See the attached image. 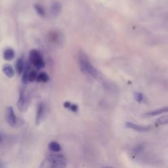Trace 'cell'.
I'll return each instance as SVG.
<instances>
[{
	"label": "cell",
	"instance_id": "1",
	"mask_svg": "<svg viewBox=\"0 0 168 168\" xmlns=\"http://www.w3.org/2000/svg\"><path fill=\"white\" fill-rule=\"evenodd\" d=\"M79 64L84 72L88 74L93 78H99V72L91 63L88 57L84 53H80L79 55Z\"/></svg>",
	"mask_w": 168,
	"mask_h": 168
},
{
	"label": "cell",
	"instance_id": "2",
	"mask_svg": "<svg viewBox=\"0 0 168 168\" xmlns=\"http://www.w3.org/2000/svg\"><path fill=\"white\" fill-rule=\"evenodd\" d=\"M66 159L60 154H51L49 156L40 167H64L66 166Z\"/></svg>",
	"mask_w": 168,
	"mask_h": 168
},
{
	"label": "cell",
	"instance_id": "3",
	"mask_svg": "<svg viewBox=\"0 0 168 168\" xmlns=\"http://www.w3.org/2000/svg\"><path fill=\"white\" fill-rule=\"evenodd\" d=\"M29 58L30 62L38 69H42L44 68L45 62L42 55L36 49H32L30 51Z\"/></svg>",
	"mask_w": 168,
	"mask_h": 168
},
{
	"label": "cell",
	"instance_id": "4",
	"mask_svg": "<svg viewBox=\"0 0 168 168\" xmlns=\"http://www.w3.org/2000/svg\"><path fill=\"white\" fill-rule=\"evenodd\" d=\"M27 100H26L25 95V90L22 88L20 90L19 93V97L17 102V106L20 111L24 112L27 109Z\"/></svg>",
	"mask_w": 168,
	"mask_h": 168
},
{
	"label": "cell",
	"instance_id": "5",
	"mask_svg": "<svg viewBox=\"0 0 168 168\" xmlns=\"http://www.w3.org/2000/svg\"><path fill=\"white\" fill-rule=\"evenodd\" d=\"M6 119L8 124L12 126L15 127L17 124V117L14 112V109L13 107L9 106L6 110Z\"/></svg>",
	"mask_w": 168,
	"mask_h": 168
},
{
	"label": "cell",
	"instance_id": "6",
	"mask_svg": "<svg viewBox=\"0 0 168 168\" xmlns=\"http://www.w3.org/2000/svg\"><path fill=\"white\" fill-rule=\"evenodd\" d=\"M126 127L127 128L131 129L134 131H136L138 132L143 133V132H147L151 130V126H145V125H140L138 124H135L132 122H127L125 124Z\"/></svg>",
	"mask_w": 168,
	"mask_h": 168
},
{
	"label": "cell",
	"instance_id": "7",
	"mask_svg": "<svg viewBox=\"0 0 168 168\" xmlns=\"http://www.w3.org/2000/svg\"><path fill=\"white\" fill-rule=\"evenodd\" d=\"M45 107L43 103H39L38 105L36 116V123L37 125H39L43 119V116L45 115Z\"/></svg>",
	"mask_w": 168,
	"mask_h": 168
},
{
	"label": "cell",
	"instance_id": "8",
	"mask_svg": "<svg viewBox=\"0 0 168 168\" xmlns=\"http://www.w3.org/2000/svg\"><path fill=\"white\" fill-rule=\"evenodd\" d=\"M167 110H168L167 107V106H165V107H163V108L158 109L154 110H152V111H150V112H149L145 113L143 116L144 117H146V118H150V117L156 116L160 115V114H162L164 113L167 112Z\"/></svg>",
	"mask_w": 168,
	"mask_h": 168
},
{
	"label": "cell",
	"instance_id": "9",
	"mask_svg": "<svg viewBox=\"0 0 168 168\" xmlns=\"http://www.w3.org/2000/svg\"><path fill=\"white\" fill-rule=\"evenodd\" d=\"M51 15L57 17L58 16L62 10V5L59 2H53L51 6Z\"/></svg>",
	"mask_w": 168,
	"mask_h": 168
},
{
	"label": "cell",
	"instance_id": "10",
	"mask_svg": "<svg viewBox=\"0 0 168 168\" xmlns=\"http://www.w3.org/2000/svg\"><path fill=\"white\" fill-rule=\"evenodd\" d=\"M2 70L5 74V75L9 78L13 77V76L15 74V72L14 70H13V66L9 64H4L3 66Z\"/></svg>",
	"mask_w": 168,
	"mask_h": 168
},
{
	"label": "cell",
	"instance_id": "11",
	"mask_svg": "<svg viewBox=\"0 0 168 168\" xmlns=\"http://www.w3.org/2000/svg\"><path fill=\"white\" fill-rule=\"evenodd\" d=\"M24 68V64L23 59L22 58H18L17 60L16 64H15L16 71H17V73L18 76L21 75V74L23 72Z\"/></svg>",
	"mask_w": 168,
	"mask_h": 168
},
{
	"label": "cell",
	"instance_id": "12",
	"mask_svg": "<svg viewBox=\"0 0 168 168\" xmlns=\"http://www.w3.org/2000/svg\"><path fill=\"white\" fill-rule=\"evenodd\" d=\"M15 55V51L11 48L6 49L3 53V58L6 60H11L14 59Z\"/></svg>",
	"mask_w": 168,
	"mask_h": 168
},
{
	"label": "cell",
	"instance_id": "13",
	"mask_svg": "<svg viewBox=\"0 0 168 168\" xmlns=\"http://www.w3.org/2000/svg\"><path fill=\"white\" fill-rule=\"evenodd\" d=\"M49 79V77L48 76V74L45 72H42L41 73H39V74H38L36 81L38 82H48Z\"/></svg>",
	"mask_w": 168,
	"mask_h": 168
},
{
	"label": "cell",
	"instance_id": "14",
	"mask_svg": "<svg viewBox=\"0 0 168 168\" xmlns=\"http://www.w3.org/2000/svg\"><path fill=\"white\" fill-rule=\"evenodd\" d=\"M49 149L52 152H59L61 150V146L55 141H52L49 145Z\"/></svg>",
	"mask_w": 168,
	"mask_h": 168
},
{
	"label": "cell",
	"instance_id": "15",
	"mask_svg": "<svg viewBox=\"0 0 168 168\" xmlns=\"http://www.w3.org/2000/svg\"><path fill=\"white\" fill-rule=\"evenodd\" d=\"M34 9L38 13V15H39L40 17H44L46 15V12L43 6L39 4H36L34 5Z\"/></svg>",
	"mask_w": 168,
	"mask_h": 168
},
{
	"label": "cell",
	"instance_id": "16",
	"mask_svg": "<svg viewBox=\"0 0 168 168\" xmlns=\"http://www.w3.org/2000/svg\"><path fill=\"white\" fill-rule=\"evenodd\" d=\"M64 107L66 109H70L72 112H76L78 110V106L75 104H72L70 102L66 101L64 103Z\"/></svg>",
	"mask_w": 168,
	"mask_h": 168
},
{
	"label": "cell",
	"instance_id": "17",
	"mask_svg": "<svg viewBox=\"0 0 168 168\" xmlns=\"http://www.w3.org/2000/svg\"><path fill=\"white\" fill-rule=\"evenodd\" d=\"M167 123H168V117L167 115H165L158 118L156 122V125H165V124H167Z\"/></svg>",
	"mask_w": 168,
	"mask_h": 168
},
{
	"label": "cell",
	"instance_id": "18",
	"mask_svg": "<svg viewBox=\"0 0 168 168\" xmlns=\"http://www.w3.org/2000/svg\"><path fill=\"white\" fill-rule=\"evenodd\" d=\"M37 76H38V74L34 70H32V71L28 72V82L36 81V79H37Z\"/></svg>",
	"mask_w": 168,
	"mask_h": 168
},
{
	"label": "cell",
	"instance_id": "19",
	"mask_svg": "<svg viewBox=\"0 0 168 168\" xmlns=\"http://www.w3.org/2000/svg\"><path fill=\"white\" fill-rule=\"evenodd\" d=\"M134 98H135V100L139 103H141L143 100L144 97L143 95L140 92H135L134 93Z\"/></svg>",
	"mask_w": 168,
	"mask_h": 168
},
{
	"label": "cell",
	"instance_id": "20",
	"mask_svg": "<svg viewBox=\"0 0 168 168\" xmlns=\"http://www.w3.org/2000/svg\"><path fill=\"white\" fill-rule=\"evenodd\" d=\"M28 71L27 69H26V70L24 71V73L23 74V77H22V82L24 85L27 84L28 82Z\"/></svg>",
	"mask_w": 168,
	"mask_h": 168
},
{
	"label": "cell",
	"instance_id": "21",
	"mask_svg": "<svg viewBox=\"0 0 168 168\" xmlns=\"http://www.w3.org/2000/svg\"><path fill=\"white\" fill-rule=\"evenodd\" d=\"M1 140H2V137H1V135H0V142H1Z\"/></svg>",
	"mask_w": 168,
	"mask_h": 168
}]
</instances>
